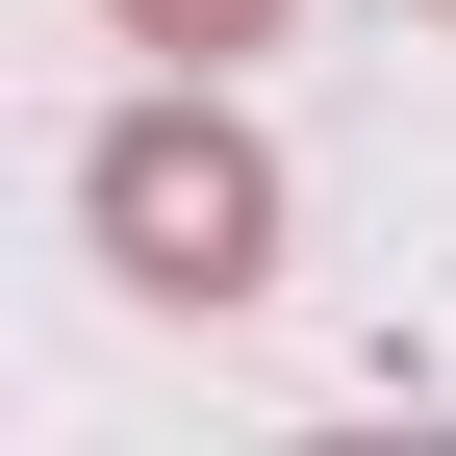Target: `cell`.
<instances>
[{"mask_svg":"<svg viewBox=\"0 0 456 456\" xmlns=\"http://www.w3.org/2000/svg\"><path fill=\"white\" fill-rule=\"evenodd\" d=\"M77 203H102V254H127L152 305H228V279H254V228H279V178H254V127H228V102H127V127L77 152Z\"/></svg>","mask_w":456,"mask_h":456,"instance_id":"obj_1","label":"cell"},{"mask_svg":"<svg viewBox=\"0 0 456 456\" xmlns=\"http://www.w3.org/2000/svg\"><path fill=\"white\" fill-rule=\"evenodd\" d=\"M127 26H152V51H254L279 0H127Z\"/></svg>","mask_w":456,"mask_h":456,"instance_id":"obj_2","label":"cell"}]
</instances>
